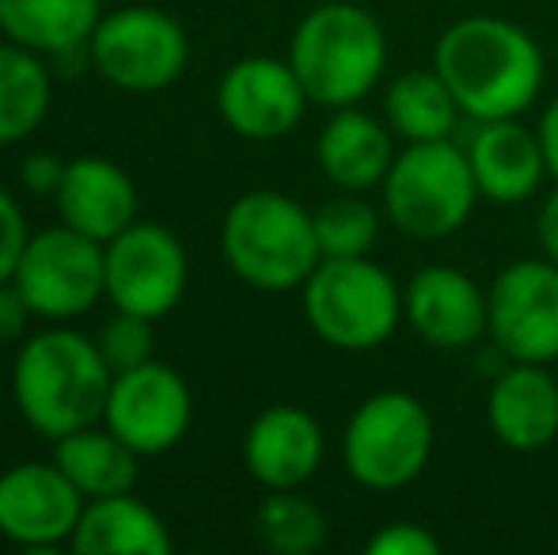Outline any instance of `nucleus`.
I'll list each match as a JSON object with an SVG mask.
<instances>
[{"label":"nucleus","instance_id":"obj_1","mask_svg":"<svg viewBox=\"0 0 558 555\" xmlns=\"http://www.w3.org/2000/svg\"><path fill=\"white\" fill-rule=\"evenodd\" d=\"M434 69L460 111L475 122L521 119L544 92V50L524 27L498 15H463L437 38Z\"/></svg>","mask_w":558,"mask_h":555},{"label":"nucleus","instance_id":"obj_2","mask_svg":"<svg viewBox=\"0 0 558 555\" xmlns=\"http://www.w3.org/2000/svg\"><path fill=\"white\" fill-rule=\"evenodd\" d=\"M114 370L99 342L73 327H46L20 347L12 365V396L35 434L58 437L104 422Z\"/></svg>","mask_w":558,"mask_h":555},{"label":"nucleus","instance_id":"obj_3","mask_svg":"<svg viewBox=\"0 0 558 555\" xmlns=\"http://www.w3.org/2000/svg\"><path fill=\"white\" fill-rule=\"evenodd\" d=\"M289 65L319 107H357L388 69V38L373 12L350 0L312 8L293 31Z\"/></svg>","mask_w":558,"mask_h":555},{"label":"nucleus","instance_id":"obj_4","mask_svg":"<svg viewBox=\"0 0 558 555\" xmlns=\"http://www.w3.org/2000/svg\"><path fill=\"white\" fill-rule=\"evenodd\" d=\"M221 255L235 278L263 293L304 289L312 270L324 263L312 214L278 191H247L228 206Z\"/></svg>","mask_w":558,"mask_h":555},{"label":"nucleus","instance_id":"obj_5","mask_svg":"<svg viewBox=\"0 0 558 555\" xmlns=\"http://www.w3.org/2000/svg\"><path fill=\"white\" fill-rule=\"evenodd\" d=\"M380 194L384 217L403 237L445 240L468 225L478 202V183L468 153L452 145V137L411 141L403 153H396Z\"/></svg>","mask_w":558,"mask_h":555},{"label":"nucleus","instance_id":"obj_6","mask_svg":"<svg viewBox=\"0 0 558 555\" xmlns=\"http://www.w3.org/2000/svg\"><path fill=\"white\" fill-rule=\"evenodd\" d=\"M304 316L327 347L365 354L396 335L403 319V293L396 278L368 255L324 260L304 281Z\"/></svg>","mask_w":558,"mask_h":555},{"label":"nucleus","instance_id":"obj_7","mask_svg":"<svg viewBox=\"0 0 558 555\" xmlns=\"http://www.w3.org/2000/svg\"><path fill=\"white\" fill-rule=\"evenodd\" d=\"M434 457V415L411 393L368 396L345 422V472L368 491H399L426 472Z\"/></svg>","mask_w":558,"mask_h":555},{"label":"nucleus","instance_id":"obj_8","mask_svg":"<svg viewBox=\"0 0 558 555\" xmlns=\"http://www.w3.org/2000/svg\"><path fill=\"white\" fill-rule=\"evenodd\" d=\"M88 58L107 84L122 92H160L175 84L191 58L175 15L153 4H125L96 23Z\"/></svg>","mask_w":558,"mask_h":555},{"label":"nucleus","instance_id":"obj_9","mask_svg":"<svg viewBox=\"0 0 558 555\" xmlns=\"http://www.w3.org/2000/svg\"><path fill=\"white\" fill-rule=\"evenodd\" d=\"M12 281L38 319L69 324L107 297L104 244L69 225L35 232L15 263Z\"/></svg>","mask_w":558,"mask_h":555},{"label":"nucleus","instance_id":"obj_10","mask_svg":"<svg viewBox=\"0 0 558 555\" xmlns=\"http://www.w3.org/2000/svg\"><path fill=\"white\" fill-rule=\"evenodd\" d=\"M107 255V301L114 312L163 319L186 293L191 263L171 229L156 221H133L104 244Z\"/></svg>","mask_w":558,"mask_h":555},{"label":"nucleus","instance_id":"obj_11","mask_svg":"<svg viewBox=\"0 0 558 555\" xmlns=\"http://www.w3.org/2000/svg\"><path fill=\"white\" fill-rule=\"evenodd\" d=\"M194 419V396L183 373L163 362H141L133 370L114 373L107 393L104 426L114 430L141 457H156L183 442Z\"/></svg>","mask_w":558,"mask_h":555},{"label":"nucleus","instance_id":"obj_12","mask_svg":"<svg viewBox=\"0 0 558 555\" xmlns=\"http://www.w3.org/2000/svg\"><path fill=\"white\" fill-rule=\"evenodd\" d=\"M490 339L509 362L551 365L558 358V263L517 260L486 289Z\"/></svg>","mask_w":558,"mask_h":555},{"label":"nucleus","instance_id":"obj_13","mask_svg":"<svg viewBox=\"0 0 558 555\" xmlns=\"http://www.w3.org/2000/svg\"><path fill=\"white\" fill-rule=\"evenodd\" d=\"M308 104L312 99L289 58H243L217 84V111L225 126L247 141L289 137L301 126Z\"/></svg>","mask_w":558,"mask_h":555},{"label":"nucleus","instance_id":"obj_14","mask_svg":"<svg viewBox=\"0 0 558 555\" xmlns=\"http://www.w3.org/2000/svg\"><path fill=\"white\" fill-rule=\"evenodd\" d=\"M88 498L58 464L27 460L0 475V536L20 548L69 544Z\"/></svg>","mask_w":558,"mask_h":555},{"label":"nucleus","instance_id":"obj_15","mask_svg":"<svg viewBox=\"0 0 558 555\" xmlns=\"http://www.w3.org/2000/svg\"><path fill=\"white\" fill-rule=\"evenodd\" d=\"M403 316L411 331L434 350H468L490 331V301L460 267L434 263L407 281Z\"/></svg>","mask_w":558,"mask_h":555},{"label":"nucleus","instance_id":"obj_16","mask_svg":"<svg viewBox=\"0 0 558 555\" xmlns=\"http://www.w3.org/2000/svg\"><path fill=\"white\" fill-rule=\"evenodd\" d=\"M324 426L296 403H274L243 434V464L266 491L304 487L324 464Z\"/></svg>","mask_w":558,"mask_h":555},{"label":"nucleus","instance_id":"obj_17","mask_svg":"<svg viewBox=\"0 0 558 555\" xmlns=\"http://www.w3.org/2000/svg\"><path fill=\"white\" fill-rule=\"evenodd\" d=\"M53 202H58L61 225L99 240V244L114 240L118 232L137 221V186L107 156L88 153L69 160Z\"/></svg>","mask_w":558,"mask_h":555},{"label":"nucleus","instance_id":"obj_18","mask_svg":"<svg viewBox=\"0 0 558 555\" xmlns=\"http://www.w3.org/2000/svg\"><path fill=\"white\" fill-rule=\"evenodd\" d=\"M468 160L475 171L478 198H490L498 206H517L532 198L551 171L539 145V130L521 126V119L478 122L475 137L468 145Z\"/></svg>","mask_w":558,"mask_h":555},{"label":"nucleus","instance_id":"obj_19","mask_svg":"<svg viewBox=\"0 0 558 555\" xmlns=\"http://www.w3.org/2000/svg\"><path fill=\"white\" fill-rule=\"evenodd\" d=\"M486 422L513 453H536L558 437V381L539 362H509L486 396Z\"/></svg>","mask_w":558,"mask_h":555},{"label":"nucleus","instance_id":"obj_20","mask_svg":"<svg viewBox=\"0 0 558 555\" xmlns=\"http://www.w3.org/2000/svg\"><path fill=\"white\" fill-rule=\"evenodd\" d=\"M391 126L365 114L361 107H338L335 119L324 126L316 145L319 168L338 191H373L384 183L391 160H396V141Z\"/></svg>","mask_w":558,"mask_h":555},{"label":"nucleus","instance_id":"obj_21","mask_svg":"<svg viewBox=\"0 0 558 555\" xmlns=\"http://www.w3.org/2000/svg\"><path fill=\"white\" fill-rule=\"evenodd\" d=\"M69 548L76 555H163L171 552V533L153 506L125 491L84 503Z\"/></svg>","mask_w":558,"mask_h":555},{"label":"nucleus","instance_id":"obj_22","mask_svg":"<svg viewBox=\"0 0 558 555\" xmlns=\"http://www.w3.org/2000/svg\"><path fill=\"white\" fill-rule=\"evenodd\" d=\"M99 8L104 0H0V31L8 43L65 58L88 46L96 23L104 20Z\"/></svg>","mask_w":558,"mask_h":555},{"label":"nucleus","instance_id":"obj_23","mask_svg":"<svg viewBox=\"0 0 558 555\" xmlns=\"http://www.w3.org/2000/svg\"><path fill=\"white\" fill-rule=\"evenodd\" d=\"M141 453L130 449L114 430L84 426L53 442V464L73 480L84 498H107L133 491L141 475Z\"/></svg>","mask_w":558,"mask_h":555},{"label":"nucleus","instance_id":"obj_24","mask_svg":"<svg viewBox=\"0 0 558 555\" xmlns=\"http://www.w3.org/2000/svg\"><path fill=\"white\" fill-rule=\"evenodd\" d=\"M384 114L396 137L411 141H445L460 122V104L448 92L437 69H411L399 73L384 99Z\"/></svg>","mask_w":558,"mask_h":555},{"label":"nucleus","instance_id":"obj_25","mask_svg":"<svg viewBox=\"0 0 558 555\" xmlns=\"http://www.w3.org/2000/svg\"><path fill=\"white\" fill-rule=\"evenodd\" d=\"M53 81L35 50L20 43L0 46V148L20 145L50 114Z\"/></svg>","mask_w":558,"mask_h":555},{"label":"nucleus","instance_id":"obj_26","mask_svg":"<svg viewBox=\"0 0 558 555\" xmlns=\"http://www.w3.org/2000/svg\"><path fill=\"white\" fill-rule=\"evenodd\" d=\"M255 536L274 555H312L327 541V518L312 498L293 491H270L255 506Z\"/></svg>","mask_w":558,"mask_h":555},{"label":"nucleus","instance_id":"obj_27","mask_svg":"<svg viewBox=\"0 0 558 555\" xmlns=\"http://www.w3.org/2000/svg\"><path fill=\"white\" fill-rule=\"evenodd\" d=\"M312 221H316V240L324 260H357V255H368L376 237H380V214L357 191H345L338 198L324 202L312 214Z\"/></svg>","mask_w":558,"mask_h":555},{"label":"nucleus","instance_id":"obj_28","mask_svg":"<svg viewBox=\"0 0 558 555\" xmlns=\"http://www.w3.org/2000/svg\"><path fill=\"white\" fill-rule=\"evenodd\" d=\"M99 350H104L107 365L114 373L148 362L153 358V319L133 316V312H118L114 319H107L104 335H99Z\"/></svg>","mask_w":558,"mask_h":555},{"label":"nucleus","instance_id":"obj_29","mask_svg":"<svg viewBox=\"0 0 558 555\" xmlns=\"http://www.w3.org/2000/svg\"><path fill=\"white\" fill-rule=\"evenodd\" d=\"M368 555H437L441 541L418 521H391L365 544Z\"/></svg>","mask_w":558,"mask_h":555},{"label":"nucleus","instance_id":"obj_30","mask_svg":"<svg viewBox=\"0 0 558 555\" xmlns=\"http://www.w3.org/2000/svg\"><path fill=\"white\" fill-rule=\"evenodd\" d=\"M27 240H31V232H27V221H23L20 202L12 198V191L0 186V281H12L15 263H20Z\"/></svg>","mask_w":558,"mask_h":555},{"label":"nucleus","instance_id":"obj_31","mask_svg":"<svg viewBox=\"0 0 558 555\" xmlns=\"http://www.w3.org/2000/svg\"><path fill=\"white\" fill-rule=\"evenodd\" d=\"M61 179H65V160L53 153H31L27 160L20 164V183L27 186L31 194H38V198H53Z\"/></svg>","mask_w":558,"mask_h":555},{"label":"nucleus","instance_id":"obj_32","mask_svg":"<svg viewBox=\"0 0 558 555\" xmlns=\"http://www.w3.org/2000/svg\"><path fill=\"white\" fill-rule=\"evenodd\" d=\"M35 312L27 309L23 293L15 289V281H0V342H15L27 331V319Z\"/></svg>","mask_w":558,"mask_h":555},{"label":"nucleus","instance_id":"obj_33","mask_svg":"<svg viewBox=\"0 0 558 555\" xmlns=\"http://www.w3.org/2000/svg\"><path fill=\"white\" fill-rule=\"evenodd\" d=\"M536 240H539V252H544L551 263H558V186L544 198V206H539Z\"/></svg>","mask_w":558,"mask_h":555},{"label":"nucleus","instance_id":"obj_34","mask_svg":"<svg viewBox=\"0 0 558 555\" xmlns=\"http://www.w3.org/2000/svg\"><path fill=\"white\" fill-rule=\"evenodd\" d=\"M536 130H539V145H544V156H547V171H551L555 183H558V96L547 104V111Z\"/></svg>","mask_w":558,"mask_h":555}]
</instances>
